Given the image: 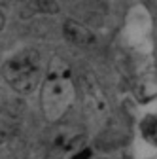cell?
Listing matches in <instances>:
<instances>
[{"label": "cell", "instance_id": "cell-1", "mask_svg": "<svg viewBox=\"0 0 157 159\" xmlns=\"http://www.w3.org/2000/svg\"><path fill=\"white\" fill-rule=\"evenodd\" d=\"M76 98V85L68 70H53L42 82L40 104L42 114L49 123H57L72 106Z\"/></svg>", "mask_w": 157, "mask_h": 159}, {"label": "cell", "instance_id": "cell-2", "mask_svg": "<svg viewBox=\"0 0 157 159\" xmlns=\"http://www.w3.org/2000/svg\"><path fill=\"white\" fill-rule=\"evenodd\" d=\"M2 76L6 78V82L10 87L21 95L32 93L38 85L42 84V55L38 49L29 48L15 53L10 57L4 68Z\"/></svg>", "mask_w": 157, "mask_h": 159}, {"label": "cell", "instance_id": "cell-3", "mask_svg": "<svg viewBox=\"0 0 157 159\" xmlns=\"http://www.w3.org/2000/svg\"><path fill=\"white\" fill-rule=\"evenodd\" d=\"M63 34L70 44L78 48H91L96 44V36L91 29H87L83 23H78L74 19H66L63 23Z\"/></svg>", "mask_w": 157, "mask_h": 159}, {"label": "cell", "instance_id": "cell-4", "mask_svg": "<svg viewBox=\"0 0 157 159\" xmlns=\"http://www.w3.org/2000/svg\"><path fill=\"white\" fill-rule=\"evenodd\" d=\"M83 140V133L76 127H70V125H65V127H59L55 133H53V138H51V144L57 152H76L80 148Z\"/></svg>", "mask_w": 157, "mask_h": 159}, {"label": "cell", "instance_id": "cell-5", "mask_svg": "<svg viewBox=\"0 0 157 159\" xmlns=\"http://www.w3.org/2000/svg\"><path fill=\"white\" fill-rule=\"evenodd\" d=\"M83 93H85V102H87V110L93 116H104L108 110V101L102 93V89L99 87L96 82H91V80H85L83 85Z\"/></svg>", "mask_w": 157, "mask_h": 159}, {"label": "cell", "instance_id": "cell-6", "mask_svg": "<svg viewBox=\"0 0 157 159\" xmlns=\"http://www.w3.org/2000/svg\"><path fill=\"white\" fill-rule=\"evenodd\" d=\"M140 129H142V134L148 142L157 144V117L155 116L144 117V121L140 123Z\"/></svg>", "mask_w": 157, "mask_h": 159}, {"label": "cell", "instance_id": "cell-7", "mask_svg": "<svg viewBox=\"0 0 157 159\" xmlns=\"http://www.w3.org/2000/svg\"><path fill=\"white\" fill-rule=\"evenodd\" d=\"M30 10H32L34 13H57V11H59V4L40 0V2H32V4H30Z\"/></svg>", "mask_w": 157, "mask_h": 159}, {"label": "cell", "instance_id": "cell-8", "mask_svg": "<svg viewBox=\"0 0 157 159\" xmlns=\"http://www.w3.org/2000/svg\"><path fill=\"white\" fill-rule=\"evenodd\" d=\"M91 157V152L89 150H82V152H76L70 159H89Z\"/></svg>", "mask_w": 157, "mask_h": 159}, {"label": "cell", "instance_id": "cell-9", "mask_svg": "<svg viewBox=\"0 0 157 159\" xmlns=\"http://www.w3.org/2000/svg\"><path fill=\"white\" fill-rule=\"evenodd\" d=\"M6 106V93H4V89L0 87V110H2Z\"/></svg>", "mask_w": 157, "mask_h": 159}, {"label": "cell", "instance_id": "cell-10", "mask_svg": "<svg viewBox=\"0 0 157 159\" xmlns=\"http://www.w3.org/2000/svg\"><path fill=\"white\" fill-rule=\"evenodd\" d=\"M4 27H6V13L0 10V30H2Z\"/></svg>", "mask_w": 157, "mask_h": 159}, {"label": "cell", "instance_id": "cell-11", "mask_svg": "<svg viewBox=\"0 0 157 159\" xmlns=\"http://www.w3.org/2000/svg\"><path fill=\"white\" fill-rule=\"evenodd\" d=\"M99 159H110V157H99Z\"/></svg>", "mask_w": 157, "mask_h": 159}]
</instances>
